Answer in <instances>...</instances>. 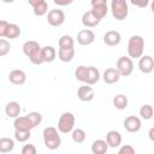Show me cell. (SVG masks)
<instances>
[{
    "label": "cell",
    "mask_w": 154,
    "mask_h": 154,
    "mask_svg": "<svg viewBox=\"0 0 154 154\" xmlns=\"http://www.w3.org/2000/svg\"><path fill=\"white\" fill-rule=\"evenodd\" d=\"M23 53L29 58V60L34 64V65H41L43 64V60L41 58V46L38 42L30 40V41H25L23 43Z\"/></svg>",
    "instance_id": "6da1fadb"
},
{
    "label": "cell",
    "mask_w": 154,
    "mask_h": 154,
    "mask_svg": "<svg viewBox=\"0 0 154 154\" xmlns=\"http://www.w3.org/2000/svg\"><path fill=\"white\" fill-rule=\"evenodd\" d=\"M42 136H43V143H45L46 148H48L51 150H54V149H58L60 147L61 138H60V135H59L57 128H54V126L45 128L43 132H42Z\"/></svg>",
    "instance_id": "7a4b0ae2"
},
{
    "label": "cell",
    "mask_w": 154,
    "mask_h": 154,
    "mask_svg": "<svg viewBox=\"0 0 154 154\" xmlns=\"http://www.w3.org/2000/svg\"><path fill=\"white\" fill-rule=\"evenodd\" d=\"M144 52V40L140 35H132L128 41V54L130 58L138 59Z\"/></svg>",
    "instance_id": "3957f363"
},
{
    "label": "cell",
    "mask_w": 154,
    "mask_h": 154,
    "mask_svg": "<svg viewBox=\"0 0 154 154\" xmlns=\"http://www.w3.org/2000/svg\"><path fill=\"white\" fill-rule=\"evenodd\" d=\"M112 16L116 20H124L129 14V6L126 0H112L111 1Z\"/></svg>",
    "instance_id": "277c9868"
},
{
    "label": "cell",
    "mask_w": 154,
    "mask_h": 154,
    "mask_svg": "<svg viewBox=\"0 0 154 154\" xmlns=\"http://www.w3.org/2000/svg\"><path fill=\"white\" fill-rule=\"evenodd\" d=\"M76 118L71 112H64L58 120V131L61 134H69L73 130Z\"/></svg>",
    "instance_id": "5b68a950"
},
{
    "label": "cell",
    "mask_w": 154,
    "mask_h": 154,
    "mask_svg": "<svg viewBox=\"0 0 154 154\" xmlns=\"http://www.w3.org/2000/svg\"><path fill=\"white\" fill-rule=\"evenodd\" d=\"M116 69L118 70L120 76L128 77L134 71V61H132V59L130 57H120L117 60Z\"/></svg>",
    "instance_id": "8992f818"
},
{
    "label": "cell",
    "mask_w": 154,
    "mask_h": 154,
    "mask_svg": "<svg viewBox=\"0 0 154 154\" xmlns=\"http://www.w3.org/2000/svg\"><path fill=\"white\" fill-rule=\"evenodd\" d=\"M47 22L52 26H60L65 22V13L59 8L51 10L47 14Z\"/></svg>",
    "instance_id": "52a82bcc"
},
{
    "label": "cell",
    "mask_w": 154,
    "mask_h": 154,
    "mask_svg": "<svg viewBox=\"0 0 154 154\" xmlns=\"http://www.w3.org/2000/svg\"><path fill=\"white\" fill-rule=\"evenodd\" d=\"M123 126L124 129L128 131V132H138L141 130V126H142V123H141V119L136 116H129L124 119L123 122Z\"/></svg>",
    "instance_id": "ba28073f"
},
{
    "label": "cell",
    "mask_w": 154,
    "mask_h": 154,
    "mask_svg": "<svg viewBox=\"0 0 154 154\" xmlns=\"http://www.w3.org/2000/svg\"><path fill=\"white\" fill-rule=\"evenodd\" d=\"M95 41V34L90 29H83L77 34V42L81 46H89Z\"/></svg>",
    "instance_id": "9c48e42d"
},
{
    "label": "cell",
    "mask_w": 154,
    "mask_h": 154,
    "mask_svg": "<svg viewBox=\"0 0 154 154\" xmlns=\"http://www.w3.org/2000/svg\"><path fill=\"white\" fill-rule=\"evenodd\" d=\"M138 69L142 73H150L154 70V60L150 55H142L138 58Z\"/></svg>",
    "instance_id": "30bf717a"
},
{
    "label": "cell",
    "mask_w": 154,
    "mask_h": 154,
    "mask_svg": "<svg viewBox=\"0 0 154 154\" xmlns=\"http://www.w3.org/2000/svg\"><path fill=\"white\" fill-rule=\"evenodd\" d=\"M77 97L83 102H89L94 99V89L89 84L81 85L77 90Z\"/></svg>",
    "instance_id": "8fae6325"
},
{
    "label": "cell",
    "mask_w": 154,
    "mask_h": 154,
    "mask_svg": "<svg viewBox=\"0 0 154 154\" xmlns=\"http://www.w3.org/2000/svg\"><path fill=\"white\" fill-rule=\"evenodd\" d=\"M122 41V35L117 30H109L103 35V43L106 46H118Z\"/></svg>",
    "instance_id": "7c38bea8"
},
{
    "label": "cell",
    "mask_w": 154,
    "mask_h": 154,
    "mask_svg": "<svg viewBox=\"0 0 154 154\" xmlns=\"http://www.w3.org/2000/svg\"><path fill=\"white\" fill-rule=\"evenodd\" d=\"M8 81L12 83V84H16V85H22L26 82V73L23 71V70H19V69H16V70H12L10 73H8Z\"/></svg>",
    "instance_id": "4fadbf2b"
},
{
    "label": "cell",
    "mask_w": 154,
    "mask_h": 154,
    "mask_svg": "<svg viewBox=\"0 0 154 154\" xmlns=\"http://www.w3.org/2000/svg\"><path fill=\"white\" fill-rule=\"evenodd\" d=\"M120 75L118 72V70L116 67H108L105 70L103 75H102V79L106 84H114L119 81Z\"/></svg>",
    "instance_id": "5bb4252c"
},
{
    "label": "cell",
    "mask_w": 154,
    "mask_h": 154,
    "mask_svg": "<svg viewBox=\"0 0 154 154\" xmlns=\"http://www.w3.org/2000/svg\"><path fill=\"white\" fill-rule=\"evenodd\" d=\"M13 126H14V130H31V129H34L28 116L16 117L14 122H13Z\"/></svg>",
    "instance_id": "9a60e30c"
},
{
    "label": "cell",
    "mask_w": 154,
    "mask_h": 154,
    "mask_svg": "<svg viewBox=\"0 0 154 154\" xmlns=\"http://www.w3.org/2000/svg\"><path fill=\"white\" fill-rule=\"evenodd\" d=\"M100 71L97 67L95 66H88L87 67V77H85V84H89V85H94L99 82L100 79Z\"/></svg>",
    "instance_id": "2e32d148"
},
{
    "label": "cell",
    "mask_w": 154,
    "mask_h": 154,
    "mask_svg": "<svg viewBox=\"0 0 154 154\" xmlns=\"http://www.w3.org/2000/svg\"><path fill=\"white\" fill-rule=\"evenodd\" d=\"M106 142L108 144V147L111 148H117L122 144V135L119 131L116 130H111L107 132L106 135Z\"/></svg>",
    "instance_id": "e0dca14e"
},
{
    "label": "cell",
    "mask_w": 154,
    "mask_h": 154,
    "mask_svg": "<svg viewBox=\"0 0 154 154\" xmlns=\"http://www.w3.org/2000/svg\"><path fill=\"white\" fill-rule=\"evenodd\" d=\"M57 57V51L53 46H45L41 47V58L43 63H52Z\"/></svg>",
    "instance_id": "ac0fdd59"
},
{
    "label": "cell",
    "mask_w": 154,
    "mask_h": 154,
    "mask_svg": "<svg viewBox=\"0 0 154 154\" xmlns=\"http://www.w3.org/2000/svg\"><path fill=\"white\" fill-rule=\"evenodd\" d=\"M20 111H22L20 105L17 101H10L5 106V114L8 118H16V117H18L19 113H20Z\"/></svg>",
    "instance_id": "d6986e66"
},
{
    "label": "cell",
    "mask_w": 154,
    "mask_h": 154,
    "mask_svg": "<svg viewBox=\"0 0 154 154\" xmlns=\"http://www.w3.org/2000/svg\"><path fill=\"white\" fill-rule=\"evenodd\" d=\"M101 20L97 19L91 11H87L82 14V24L85 26V28H94L96 26Z\"/></svg>",
    "instance_id": "ffe728a7"
},
{
    "label": "cell",
    "mask_w": 154,
    "mask_h": 154,
    "mask_svg": "<svg viewBox=\"0 0 154 154\" xmlns=\"http://www.w3.org/2000/svg\"><path fill=\"white\" fill-rule=\"evenodd\" d=\"M58 58L63 63H69L75 58V48H59Z\"/></svg>",
    "instance_id": "44dd1931"
},
{
    "label": "cell",
    "mask_w": 154,
    "mask_h": 154,
    "mask_svg": "<svg viewBox=\"0 0 154 154\" xmlns=\"http://www.w3.org/2000/svg\"><path fill=\"white\" fill-rule=\"evenodd\" d=\"M108 150V144L105 140H95L91 144V152L94 154H105Z\"/></svg>",
    "instance_id": "7402d4cb"
},
{
    "label": "cell",
    "mask_w": 154,
    "mask_h": 154,
    "mask_svg": "<svg viewBox=\"0 0 154 154\" xmlns=\"http://www.w3.org/2000/svg\"><path fill=\"white\" fill-rule=\"evenodd\" d=\"M14 149V141L10 137L0 138V153H10Z\"/></svg>",
    "instance_id": "603a6c76"
},
{
    "label": "cell",
    "mask_w": 154,
    "mask_h": 154,
    "mask_svg": "<svg viewBox=\"0 0 154 154\" xmlns=\"http://www.w3.org/2000/svg\"><path fill=\"white\" fill-rule=\"evenodd\" d=\"M19 35H20V28H19L17 24L8 23V25H7V28H6L5 37H7V38H10V40H13V38H17Z\"/></svg>",
    "instance_id": "cb8c5ba5"
},
{
    "label": "cell",
    "mask_w": 154,
    "mask_h": 154,
    "mask_svg": "<svg viewBox=\"0 0 154 154\" xmlns=\"http://www.w3.org/2000/svg\"><path fill=\"white\" fill-rule=\"evenodd\" d=\"M128 97L124 95V94H118V95H116L114 96V99H113V106L117 108V109H119V111H123V109H125L126 107H128Z\"/></svg>",
    "instance_id": "d4e9b609"
},
{
    "label": "cell",
    "mask_w": 154,
    "mask_h": 154,
    "mask_svg": "<svg viewBox=\"0 0 154 154\" xmlns=\"http://www.w3.org/2000/svg\"><path fill=\"white\" fill-rule=\"evenodd\" d=\"M90 11L93 12V14H94L97 19H100V20H101V19H103V18L106 17V14H107V12H108V7H107V5L93 6Z\"/></svg>",
    "instance_id": "484cf974"
},
{
    "label": "cell",
    "mask_w": 154,
    "mask_h": 154,
    "mask_svg": "<svg viewBox=\"0 0 154 154\" xmlns=\"http://www.w3.org/2000/svg\"><path fill=\"white\" fill-rule=\"evenodd\" d=\"M59 48H73L75 46V40L72 36L70 35H63L60 38H59Z\"/></svg>",
    "instance_id": "4316f807"
},
{
    "label": "cell",
    "mask_w": 154,
    "mask_h": 154,
    "mask_svg": "<svg viewBox=\"0 0 154 154\" xmlns=\"http://www.w3.org/2000/svg\"><path fill=\"white\" fill-rule=\"evenodd\" d=\"M72 132V141L75 142V143H83L84 141H85V137H87V135H85V131L83 130V129H79V128H77V129H75L73 128V130L71 131Z\"/></svg>",
    "instance_id": "83f0119b"
},
{
    "label": "cell",
    "mask_w": 154,
    "mask_h": 154,
    "mask_svg": "<svg viewBox=\"0 0 154 154\" xmlns=\"http://www.w3.org/2000/svg\"><path fill=\"white\" fill-rule=\"evenodd\" d=\"M140 116H141V118L144 119V120L152 119V117H153V107H152V105H149V103L143 105V106L140 108Z\"/></svg>",
    "instance_id": "f1b7e54d"
},
{
    "label": "cell",
    "mask_w": 154,
    "mask_h": 154,
    "mask_svg": "<svg viewBox=\"0 0 154 154\" xmlns=\"http://www.w3.org/2000/svg\"><path fill=\"white\" fill-rule=\"evenodd\" d=\"M30 131L31 130H14V140L18 142H26L31 136Z\"/></svg>",
    "instance_id": "f546056e"
},
{
    "label": "cell",
    "mask_w": 154,
    "mask_h": 154,
    "mask_svg": "<svg viewBox=\"0 0 154 154\" xmlns=\"http://www.w3.org/2000/svg\"><path fill=\"white\" fill-rule=\"evenodd\" d=\"M87 67L85 65H79L77 66V69L75 70V77L77 81L79 82H85V77H87Z\"/></svg>",
    "instance_id": "4dcf8cb0"
},
{
    "label": "cell",
    "mask_w": 154,
    "mask_h": 154,
    "mask_svg": "<svg viewBox=\"0 0 154 154\" xmlns=\"http://www.w3.org/2000/svg\"><path fill=\"white\" fill-rule=\"evenodd\" d=\"M26 116L29 117V119H30V122H31V124H32L34 128H36L37 125H40L41 122H42V116L38 112H30Z\"/></svg>",
    "instance_id": "1f68e13d"
},
{
    "label": "cell",
    "mask_w": 154,
    "mask_h": 154,
    "mask_svg": "<svg viewBox=\"0 0 154 154\" xmlns=\"http://www.w3.org/2000/svg\"><path fill=\"white\" fill-rule=\"evenodd\" d=\"M10 49H11V46H10V42L2 37H0V57H5L10 53Z\"/></svg>",
    "instance_id": "d6a6232c"
},
{
    "label": "cell",
    "mask_w": 154,
    "mask_h": 154,
    "mask_svg": "<svg viewBox=\"0 0 154 154\" xmlns=\"http://www.w3.org/2000/svg\"><path fill=\"white\" fill-rule=\"evenodd\" d=\"M32 10H34V14H35V16L41 17V16H45V14L48 12V5H47V2L45 1V2H42L41 5H38V6H36V7H32Z\"/></svg>",
    "instance_id": "836d02e7"
},
{
    "label": "cell",
    "mask_w": 154,
    "mask_h": 154,
    "mask_svg": "<svg viewBox=\"0 0 154 154\" xmlns=\"http://www.w3.org/2000/svg\"><path fill=\"white\" fill-rule=\"evenodd\" d=\"M119 154H134L135 153V148L131 144H124L119 148L118 150Z\"/></svg>",
    "instance_id": "e575fe53"
},
{
    "label": "cell",
    "mask_w": 154,
    "mask_h": 154,
    "mask_svg": "<svg viewBox=\"0 0 154 154\" xmlns=\"http://www.w3.org/2000/svg\"><path fill=\"white\" fill-rule=\"evenodd\" d=\"M36 147L34 144H24L22 148V153L23 154H36Z\"/></svg>",
    "instance_id": "d590c367"
},
{
    "label": "cell",
    "mask_w": 154,
    "mask_h": 154,
    "mask_svg": "<svg viewBox=\"0 0 154 154\" xmlns=\"http://www.w3.org/2000/svg\"><path fill=\"white\" fill-rule=\"evenodd\" d=\"M130 2L134 6L140 7V8H146L149 5V0H130Z\"/></svg>",
    "instance_id": "8d00e7d4"
},
{
    "label": "cell",
    "mask_w": 154,
    "mask_h": 154,
    "mask_svg": "<svg viewBox=\"0 0 154 154\" xmlns=\"http://www.w3.org/2000/svg\"><path fill=\"white\" fill-rule=\"evenodd\" d=\"M7 25H8V22L0 20V37H5V32H6Z\"/></svg>",
    "instance_id": "74e56055"
},
{
    "label": "cell",
    "mask_w": 154,
    "mask_h": 154,
    "mask_svg": "<svg viewBox=\"0 0 154 154\" xmlns=\"http://www.w3.org/2000/svg\"><path fill=\"white\" fill-rule=\"evenodd\" d=\"M53 2L58 6H69L73 2V0H53Z\"/></svg>",
    "instance_id": "f35d334b"
},
{
    "label": "cell",
    "mask_w": 154,
    "mask_h": 154,
    "mask_svg": "<svg viewBox=\"0 0 154 154\" xmlns=\"http://www.w3.org/2000/svg\"><path fill=\"white\" fill-rule=\"evenodd\" d=\"M91 7L93 6H100V5H107V0H90Z\"/></svg>",
    "instance_id": "ab89813d"
},
{
    "label": "cell",
    "mask_w": 154,
    "mask_h": 154,
    "mask_svg": "<svg viewBox=\"0 0 154 154\" xmlns=\"http://www.w3.org/2000/svg\"><path fill=\"white\" fill-rule=\"evenodd\" d=\"M46 0H28V2L32 6V7H36V6H38V5H41L42 2H45Z\"/></svg>",
    "instance_id": "60d3db41"
},
{
    "label": "cell",
    "mask_w": 154,
    "mask_h": 154,
    "mask_svg": "<svg viewBox=\"0 0 154 154\" xmlns=\"http://www.w3.org/2000/svg\"><path fill=\"white\" fill-rule=\"evenodd\" d=\"M153 134H154V128H152V129L149 130V134H148V135H149V138H150V141H153V140H154V137H153Z\"/></svg>",
    "instance_id": "b9f144b4"
},
{
    "label": "cell",
    "mask_w": 154,
    "mask_h": 154,
    "mask_svg": "<svg viewBox=\"0 0 154 154\" xmlns=\"http://www.w3.org/2000/svg\"><path fill=\"white\" fill-rule=\"evenodd\" d=\"M1 1H4V2H6V4H11V2H13V1H16V0H1Z\"/></svg>",
    "instance_id": "7bdbcfd3"
}]
</instances>
